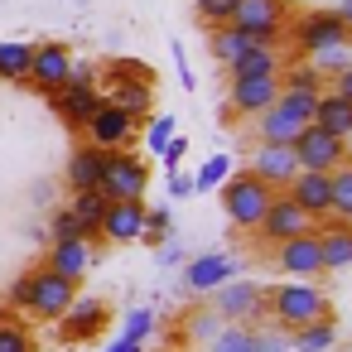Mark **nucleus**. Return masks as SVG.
I'll return each mask as SVG.
<instances>
[{
	"label": "nucleus",
	"mask_w": 352,
	"mask_h": 352,
	"mask_svg": "<svg viewBox=\"0 0 352 352\" xmlns=\"http://www.w3.org/2000/svg\"><path fill=\"white\" fill-rule=\"evenodd\" d=\"M265 261H270L280 275H289V280H318V275H323V251H318V236H314V232H299V236L270 246Z\"/></svg>",
	"instance_id": "9"
},
{
	"label": "nucleus",
	"mask_w": 352,
	"mask_h": 352,
	"mask_svg": "<svg viewBox=\"0 0 352 352\" xmlns=\"http://www.w3.org/2000/svg\"><path fill=\"white\" fill-rule=\"evenodd\" d=\"M246 169H251L256 179H265L275 193H285V184L299 174V160H294V145H280V140H256V145H251Z\"/></svg>",
	"instance_id": "14"
},
{
	"label": "nucleus",
	"mask_w": 352,
	"mask_h": 352,
	"mask_svg": "<svg viewBox=\"0 0 352 352\" xmlns=\"http://www.w3.org/2000/svg\"><path fill=\"white\" fill-rule=\"evenodd\" d=\"M102 102H107V97H102L97 87H87V82H63L58 92H49V107H54L58 121H63L68 131H78V135H82L87 121L102 111Z\"/></svg>",
	"instance_id": "12"
},
{
	"label": "nucleus",
	"mask_w": 352,
	"mask_h": 352,
	"mask_svg": "<svg viewBox=\"0 0 352 352\" xmlns=\"http://www.w3.org/2000/svg\"><path fill=\"white\" fill-rule=\"evenodd\" d=\"M169 140H174V116H160L155 126H150V150H169Z\"/></svg>",
	"instance_id": "42"
},
{
	"label": "nucleus",
	"mask_w": 352,
	"mask_h": 352,
	"mask_svg": "<svg viewBox=\"0 0 352 352\" xmlns=\"http://www.w3.org/2000/svg\"><path fill=\"white\" fill-rule=\"evenodd\" d=\"M338 15H342V20L352 25V0H338Z\"/></svg>",
	"instance_id": "48"
},
{
	"label": "nucleus",
	"mask_w": 352,
	"mask_h": 352,
	"mask_svg": "<svg viewBox=\"0 0 352 352\" xmlns=\"http://www.w3.org/2000/svg\"><path fill=\"white\" fill-rule=\"evenodd\" d=\"M68 73H73V54L63 49V44H34V58H30V87H39L44 97L49 92H58L63 82H68Z\"/></svg>",
	"instance_id": "18"
},
{
	"label": "nucleus",
	"mask_w": 352,
	"mask_h": 352,
	"mask_svg": "<svg viewBox=\"0 0 352 352\" xmlns=\"http://www.w3.org/2000/svg\"><path fill=\"white\" fill-rule=\"evenodd\" d=\"M145 188H150V169H145V160L131 155V150H111V155H107V174H102V193H107V203L145 198Z\"/></svg>",
	"instance_id": "7"
},
{
	"label": "nucleus",
	"mask_w": 352,
	"mask_h": 352,
	"mask_svg": "<svg viewBox=\"0 0 352 352\" xmlns=\"http://www.w3.org/2000/svg\"><path fill=\"white\" fill-rule=\"evenodd\" d=\"M107 352H145V342H131V338H116Z\"/></svg>",
	"instance_id": "46"
},
{
	"label": "nucleus",
	"mask_w": 352,
	"mask_h": 352,
	"mask_svg": "<svg viewBox=\"0 0 352 352\" xmlns=\"http://www.w3.org/2000/svg\"><path fill=\"white\" fill-rule=\"evenodd\" d=\"M314 236H318V251H323V275L352 265V227L347 222L323 217V222H314Z\"/></svg>",
	"instance_id": "23"
},
{
	"label": "nucleus",
	"mask_w": 352,
	"mask_h": 352,
	"mask_svg": "<svg viewBox=\"0 0 352 352\" xmlns=\"http://www.w3.org/2000/svg\"><path fill=\"white\" fill-rule=\"evenodd\" d=\"M246 44H251V39H246L241 30H232V25H222V30L208 34V54H212V63H222V68L236 63V54H241Z\"/></svg>",
	"instance_id": "32"
},
{
	"label": "nucleus",
	"mask_w": 352,
	"mask_h": 352,
	"mask_svg": "<svg viewBox=\"0 0 352 352\" xmlns=\"http://www.w3.org/2000/svg\"><path fill=\"white\" fill-rule=\"evenodd\" d=\"M232 174V160L227 155H212L198 174H193V193H208V188H222V179Z\"/></svg>",
	"instance_id": "38"
},
{
	"label": "nucleus",
	"mask_w": 352,
	"mask_h": 352,
	"mask_svg": "<svg viewBox=\"0 0 352 352\" xmlns=\"http://www.w3.org/2000/svg\"><path fill=\"white\" fill-rule=\"evenodd\" d=\"M107 102H116L121 111H131L135 121L155 107V82H150V73L145 68H111V92H107Z\"/></svg>",
	"instance_id": "16"
},
{
	"label": "nucleus",
	"mask_w": 352,
	"mask_h": 352,
	"mask_svg": "<svg viewBox=\"0 0 352 352\" xmlns=\"http://www.w3.org/2000/svg\"><path fill=\"white\" fill-rule=\"evenodd\" d=\"M73 299H78V285L63 280V275H54L49 265H34V270H25V275L10 285V304L25 309V314L39 318V323H58Z\"/></svg>",
	"instance_id": "1"
},
{
	"label": "nucleus",
	"mask_w": 352,
	"mask_h": 352,
	"mask_svg": "<svg viewBox=\"0 0 352 352\" xmlns=\"http://www.w3.org/2000/svg\"><path fill=\"white\" fill-rule=\"evenodd\" d=\"M289 15H294L289 0H236L232 30H241L251 44H280L289 30Z\"/></svg>",
	"instance_id": "5"
},
{
	"label": "nucleus",
	"mask_w": 352,
	"mask_h": 352,
	"mask_svg": "<svg viewBox=\"0 0 352 352\" xmlns=\"http://www.w3.org/2000/svg\"><path fill=\"white\" fill-rule=\"evenodd\" d=\"M328 179H333V212H328V217H338V222L352 227V160L338 164Z\"/></svg>",
	"instance_id": "33"
},
{
	"label": "nucleus",
	"mask_w": 352,
	"mask_h": 352,
	"mask_svg": "<svg viewBox=\"0 0 352 352\" xmlns=\"http://www.w3.org/2000/svg\"><path fill=\"white\" fill-rule=\"evenodd\" d=\"M30 58H34V44L0 39V78H6V82H25L30 78Z\"/></svg>",
	"instance_id": "29"
},
{
	"label": "nucleus",
	"mask_w": 352,
	"mask_h": 352,
	"mask_svg": "<svg viewBox=\"0 0 352 352\" xmlns=\"http://www.w3.org/2000/svg\"><path fill=\"white\" fill-rule=\"evenodd\" d=\"M222 323H265V285H256V280H227V285H217L212 289V304H208Z\"/></svg>",
	"instance_id": "6"
},
{
	"label": "nucleus",
	"mask_w": 352,
	"mask_h": 352,
	"mask_svg": "<svg viewBox=\"0 0 352 352\" xmlns=\"http://www.w3.org/2000/svg\"><path fill=\"white\" fill-rule=\"evenodd\" d=\"M285 34H289L299 58H314L318 49H333L347 39V20L338 15V6H314V10H294Z\"/></svg>",
	"instance_id": "3"
},
{
	"label": "nucleus",
	"mask_w": 352,
	"mask_h": 352,
	"mask_svg": "<svg viewBox=\"0 0 352 352\" xmlns=\"http://www.w3.org/2000/svg\"><path fill=\"white\" fill-rule=\"evenodd\" d=\"M164 232H169V208H145V227H140V241H150V246H160L164 241Z\"/></svg>",
	"instance_id": "40"
},
{
	"label": "nucleus",
	"mask_w": 352,
	"mask_h": 352,
	"mask_svg": "<svg viewBox=\"0 0 352 352\" xmlns=\"http://www.w3.org/2000/svg\"><path fill=\"white\" fill-rule=\"evenodd\" d=\"M102 256H97V241H87V236H73V241H54L49 246V256H44V265L54 270V275H63V280H73V285H82V275L97 265Z\"/></svg>",
	"instance_id": "19"
},
{
	"label": "nucleus",
	"mask_w": 352,
	"mask_h": 352,
	"mask_svg": "<svg viewBox=\"0 0 352 352\" xmlns=\"http://www.w3.org/2000/svg\"><path fill=\"white\" fill-rule=\"evenodd\" d=\"M217 328H222V318H217L208 304H198V309H188V314L179 318V333H174V342H208Z\"/></svg>",
	"instance_id": "28"
},
{
	"label": "nucleus",
	"mask_w": 352,
	"mask_h": 352,
	"mask_svg": "<svg viewBox=\"0 0 352 352\" xmlns=\"http://www.w3.org/2000/svg\"><path fill=\"white\" fill-rule=\"evenodd\" d=\"M328 82H333L328 92H338L342 102H352V68H342V73H338V78H328Z\"/></svg>",
	"instance_id": "44"
},
{
	"label": "nucleus",
	"mask_w": 352,
	"mask_h": 352,
	"mask_svg": "<svg viewBox=\"0 0 352 352\" xmlns=\"http://www.w3.org/2000/svg\"><path fill=\"white\" fill-rule=\"evenodd\" d=\"M107 328H111V304L97 299V294H78V299L68 304V314L58 318V338H63V342H92V338H102Z\"/></svg>",
	"instance_id": "10"
},
{
	"label": "nucleus",
	"mask_w": 352,
	"mask_h": 352,
	"mask_svg": "<svg viewBox=\"0 0 352 352\" xmlns=\"http://www.w3.org/2000/svg\"><path fill=\"white\" fill-rule=\"evenodd\" d=\"M208 352H256V328L251 323H222L208 338Z\"/></svg>",
	"instance_id": "31"
},
{
	"label": "nucleus",
	"mask_w": 352,
	"mask_h": 352,
	"mask_svg": "<svg viewBox=\"0 0 352 352\" xmlns=\"http://www.w3.org/2000/svg\"><path fill=\"white\" fill-rule=\"evenodd\" d=\"M289 145H294L299 169H314V174H333L338 164H347V160H352L347 140H338V135H328V131H318V126H304Z\"/></svg>",
	"instance_id": "8"
},
{
	"label": "nucleus",
	"mask_w": 352,
	"mask_h": 352,
	"mask_svg": "<svg viewBox=\"0 0 352 352\" xmlns=\"http://www.w3.org/2000/svg\"><path fill=\"white\" fill-rule=\"evenodd\" d=\"M342 44H347V49H352V25H347V39H342Z\"/></svg>",
	"instance_id": "50"
},
{
	"label": "nucleus",
	"mask_w": 352,
	"mask_h": 352,
	"mask_svg": "<svg viewBox=\"0 0 352 352\" xmlns=\"http://www.w3.org/2000/svg\"><path fill=\"white\" fill-rule=\"evenodd\" d=\"M285 198L309 217V222H323L333 212V179L328 174H314V169H299L289 184H285Z\"/></svg>",
	"instance_id": "15"
},
{
	"label": "nucleus",
	"mask_w": 352,
	"mask_h": 352,
	"mask_svg": "<svg viewBox=\"0 0 352 352\" xmlns=\"http://www.w3.org/2000/svg\"><path fill=\"white\" fill-rule=\"evenodd\" d=\"M299 232H314V222L285 198V193H275V203L265 208V217L256 222V236H261V246L270 251V246H280V241H289V236H299Z\"/></svg>",
	"instance_id": "17"
},
{
	"label": "nucleus",
	"mask_w": 352,
	"mask_h": 352,
	"mask_svg": "<svg viewBox=\"0 0 352 352\" xmlns=\"http://www.w3.org/2000/svg\"><path fill=\"white\" fill-rule=\"evenodd\" d=\"M135 131H140V121L131 116V111H121L116 102H102V111L87 121V145H97V150H131V140H135Z\"/></svg>",
	"instance_id": "13"
},
{
	"label": "nucleus",
	"mask_w": 352,
	"mask_h": 352,
	"mask_svg": "<svg viewBox=\"0 0 352 352\" xmlns=\"http://www.w3.org/2000/svg\"><path fill=\"white\" fill-rule=\"evenodd\" d=\"M236 275V256H227V251H212V256H193L188 265H184V285L193 289V294H212L217 285H227Z\"/></svg>",
	"instance_id": "21"
},
{
	"label": "nucleus",
	"mask_w": 352,
	"mask_h": 352,
	"mask_svg": "<svg viewBox=\"0 0 352 352\" xmlns=\"http://www.w3.org/2000/svg\"><path fill=\"white\" fill-rule=\"evenodd\" d=\"M188 193H193V179L174 169V174H169V198H188Z\"/></svg>",
	"instance_id": "43"
},
{
	"label": "nucleus",
	"mask_w": 352,
	"mask_h": 352,
	"mask_svg": "<svg viewBox=\"0 0 352 352\" xmlns=\"http://www.w3.org/2000/svg\"><path fill=\"white\" fill-rule=\"evenodd\" d=\"M280 102V78H232L227 82V121H251Z\"/></svg>",
	"instance_id": "11"
},
{
	"label": "nucleus",
	"mask_w": 352,
	"mask_h": 352,
	"mask_svg": "<svg viewBox=\"0 0 352 352\" xmlns=\"http://www.w3.org/2000/svg\"><path fill=\"white\" fill-rule=\"evenodd\" d=\"M140 227H145V203L131 198V203H107V217L97 227V241H111V246H126V241H140Z\"/></svg>",
	"instance_id": "20"
},
{
	"label": "nucleus",
	"mask_w": 352,
	"mask_h": 352,
	"mask_svg": "<svg viewBox=\"0 0 352 352\" xmlns=\"http://www.w3.org/2000/svg\"><path fill=\"white\" fill-rule=\"evenodd\" d=\"M150 328H155V314H150V309H131V314H126V333H121V338L145 342V338H150Z\"/></svg>",
	"instance_id": "41"
},
{
	"label": "nucleus",
	"mask_w": 352,
	"mask_h": 352,
	"mask_svg": "<svg viewBox=\"0 0 352 352\" xmlns=\"http://www.w3.org/2000/svg\"><path fill=\"white\" fill-rule=\"evenodd\" d=\"M68 208L78 212L82 232L97 241V227H102V217H107V193H102V188H82V193H73V203H68Z\"/></svg>",
	"instance_id": "30"
},
{
	"label": "nucleus",
	"mask_w": 352,
	"mask_h": 352,
	"mask_svg": "<svg viewBox=\"0 0 352 352\" xmlns=\"http://www.w3.org/2000/svg\"><path fill=\"white\" fill-rule=\"evenodd\" d=\"M155 261H160V265H179V261H184V251H179L174 241H160V256H155Z\"/></svg>",
	"instance_id": "45"
},
{
	"label": "nucleus",
	"mask_w": 352,
	"mask_h": 352,
	"mask_svg": "<svg viewBox=\"0 0 352 352\" xmlns=\"http://www.w3.org/2000/svg\"><path fill=\"white\" fill-rule=\"evenodd\" d=\"M174 58H179V78H184V87H193V73H188V63H184V49L174 44Z\"/></svg>",
	"instance_id": "47"
},
{
	"label": "nucleus",
	"mask_w": 352,
	"mask_h": 352,
	"mask_svg": "<svg viewBox=\"0 0 352 352\" xmlns=\"http://www.w3.org/2000/svg\"><path fill=\"white\" fill-rule=\"evenodd\" d=\"M304 126H309V121H304L299 111H289L285 102H275V107H265L261 116H251V145H256V140H280V145H289Z\"/></svg>",
	"instance_id": "22"
},
{
	"label": "nucleus",
	"mask_w": 352,
	"mask_h": 352,
	"mask_svg": "<svg viewBox=\"0 0 352 352\" xmlns=\"http://www.w3.org/2000/svg\"><path fill=\"white\" fill-rule=\"evenodd\" d=\"M107 155H111V150H97V145L82 140V145L68 155V188H73V193H82V188H102Z\"/></svg>",
	"instance_id": "25"
},
{
	"label": "nucleus",
	"mask_w": 352,
	"mask_h": 352,
	"mask_svg": "<svg viewBox=\"0 0 352 352\" xmlns=\"http://www.w3.org/2000/svg\"><path fill=\"white\" fill-rule=\"evenodd\" d=\"M49 236H54V241H73V236H87V232H82V222H78L73 208H58V212L49 217ZM87 241H92V236H87Z\"/></svg>",
	"instance_id": "39"
},
{
	"label": "nucleus",
	"mask_w": 352,
	"mask_h": 352,
	"mask_svg": "<svg viewBox=\"0 0 352 352\" xmlns=\"http://www.w3.org/2000/svg\"><path fill=\"white\" fill-rule=\"evenodd\" d=\"M333 299L314 285V280H285V285H265V323L294 333L314 318H328Z\"/></svg>",
	"instance_id": "2"
},
{
	"label": "nucleus",
	"mask_w": 352,
	"mask_h": 352,
	"mask_svg": "<svg viewBox=\"0 0 352 352\" xmlns=\"http://www.w3.org/2000/svg\"><path fill=\"white\" fill-rule=\"evenodd\" d=\"M333 352H352V342H338V347H333Z\"/></svg>",
	"instance_id": "49"
},
{
	"label": "nucleus",
	"mask_w": 352,
	"mask_h": 352,
	"mask_svg": "<svg viewBox=\"0 0 352 352\" xmlns=\"http://www.w3.org/2000/svg\"><path fill=\"white\" fill-rule=\"evenodd\" d=\"M232 10H236V0H193V15H198L203 34H212V30L232 25Z\"/></svg>",
	"instance_id": "34"
},
{
	"label": "nucleus",
	"mask_w": 352,
	"mask_h": 352,
	"mask_svg": "<svg viewBox=\"0 0 352 352\" xmlns=\"http://www.w3.org/2000/svg\"><path fill=\"white\" fill-rule=\"evenodd\" d=\"M309 63H314V68H318V78L328 82V78H338L342 68H352V49H347V44H333V49H318Z\"/></svg>",
	"instance_id": "37"
},
{
	"label": "nucleus",
	"mask_w": 352,
	"mask_h": 352,
	"mask_svg": "<svg viewBox=\"0 0 352 352\" xmlns=\"http://www.w3.org/2000/svg\"><path fill=\"white\" fill-rule=\"evenodd\" d=\"M270 203H275V188L265 179H256L251 169H236L232 179H222V212L232 217V227L256 232V222L265 217Z\"/></svg>",
	"instance_id": "4"
},
{
	"label": "nucleus",
	"mask_w": 352,
	"mask_h": 352,
	"mask_svg": "<svg viewBox=\"0 0 352 352\" xmlns=\"http://www.w3.org/2000/svg\"><path fill=\"white\" fill-rule=\"evenodd\" d=\"M280 87H294V92H328L314 63H285V68H280Z\"/></svg>",
	"instance_id": "35"
},
{
	"label": "nucleus",
	"mask_w": 352,
	"mask_h": 352,
	"mask_svg": "<svg viewBox=\"0 0 352 352\" xmlns=\"http://www.w3.org/2000/svg\"><path fill=\"white\" fill-rule=\"evenodd\" d=\"M309 126H318V131H328V135H338V140H352V102H342L338 92H323Z\"/></svg>",
	"instance_id": "26"
},
{
	"label": "nucleus",
	"mask_w": 352,
	"mask_h": 352,
	"mask_svg": "<svg viewBox=\"0 0 352 352\" xmlns=\"http://www.w3.org/2000/svg\"><path fill=\"white\" fill-rule=\"evenodd\" d=\"M333 347H338V318L333 314L289 333V352H333Z\"/></svg>",
	"instance_id": "27"
},
{
	"label": "nucleus",
	"mask_w": 352,
	"mask_h": 352,
	"mask_svg": "<svg viewBox=\"0 0 352 352\" xmlns=\"http://www.w3.org/2000/svg\"><path fill=\"white\" fill-rule=\"evenodd\" d=\"M0 352H39V342L20 318H0Z\"/></svg>",
	"instance_id": "36"
},
{
	"label": "nucleus",
	"mask_w": 352,
	"mask_h": 352,
	"mask_svg": "<svg viewBox=\"0 0 352 352\" xmlns=\"http://www.w3.org/2000/svg\"><path fill=\"white\" fill-rule=\"evenodd\" d=\"M280 68H285L280 44H246L236 63H227V78H280Z\"/></svg>",
	"instance_id": "24"
}]
</instances>
